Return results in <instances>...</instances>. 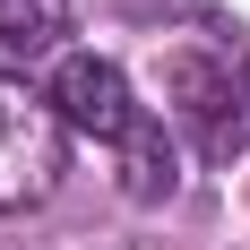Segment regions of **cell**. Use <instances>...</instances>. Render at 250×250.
I'll use <instances>...</instances> for the list:
<instances>
[{"mask_svg":"<svg viewBox=\"0 0 250 250\" xmlns=\"http://www.w3.org/2000/svg\"><path fill=\"white\" fill-rule=\"evenodd\" d=\"M242 104H250V86H242Z\"/></svg>","mask_w":250,"mask_h":250,"instance_id":"7","label":"cell"},{"mask_svg":"<svg viewBox=\"0 0 250 250\" xmlns=\"http://www.w3.org/2000/svg\"><path fill=\"white\" fill-rule=\"evenodd\" d=\"M69 173V129L52 112V95H35L26 78L0 69V216L43 207Z\"/></svg>","mask_w":250,"mask_h":250,"instance_id":"1","label":"cell"},{"mask_svg":"<svg viewBox=\"0 0 250 250\" xmlns=\"http://www.w3.org/2000/svg\"><path fill=\"white\" fill-rule=\"evenodd\" d=\"M164 129H181L207 164L242 155V86L233 69H216L207 52H173L164 61Z\"/></svg>","mask_w":250,"mask_h":250,"instance_id":"2","label":"cell"},{"mask_svg":"<svg viewBox=\"0 0 250 250\" xmlns=\"http://www.w3.org/2000/svg\"><path fill=\"white\" fill-rule=\"evenodd\" d=\"M112 164H121V199H138V207H164L181 190V138L164 129V112H138L129 138L112 147Z\"/></svg>","mask_w":250,"mask_h":250,"instance_id":"4","label":"cell"},{"mask_svg":"<svg viewBox=\"0 0 250 250\" xmlns=\"http://www.w3.org/2000/svg\"><path fill=\"white\" fill-rule=\"evenodd\" d=\"M52 112H61V129L104 138V147H121V138H129V121H138L121 61H104V52H69V61L52 69Z\"/></svg>","mask_w":250,"mask_h":250,"instance_id":"3","label":"cell"},{"mask_svg":"<svg viewBox=\"0 0 250 250\" xmlns=\"http://www.w3.org/2000/svg\"><path fill=\"white\" fill-rule=\"evenodd\" d=\"M61 35H69V0H0V52L43 61Z\"/></svg>","mask_w":250,"mask_h":250,"instance_id":"5","label":"cell"},{"mask_svg":"<svg viewBox=\"0 0 250 250\" xmlns=\"http://www.w3.org/2000/svg\"><path fill=\"white\" fill-rule=\"evenodd\" d=\"M129 250H147V242H129Z\"/></svg>","mask_w":250,"mask_h":250,"instance_id":"6","label":"cell"}]
</instances>
